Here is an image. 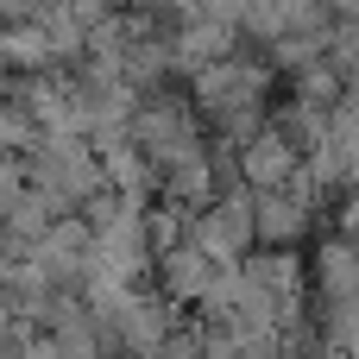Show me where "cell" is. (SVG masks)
Instances as JSON below:
<instances>
[{
    "label": "cell",
    "instance_id": "1",
    "mask_svg": "<svg viewBox=\"0 0 359 359\" xmlns=\"http://www.w3.org/2000/svg\"><path fill=\"white\" fill-rule=\"evenodd\" d=\"M252 202H259V189H252V183H227L208 208H196L189 240H196V246H208L221 265H240V259L259 246V215H252Z\"/></svg>",
    "mask_w": 359,
    "mask_h": 359
},
{
    "label": "cell",
    "instance_id": "2",
    "mask_svg": "<svg viewBox=\"0 0 359 359\" xmlns=\"http://www.w3.org/2000/svg\"><path fill=\"white\" fill-rule=\"evenodd\" d=\"M240 38H246V25H240V19H227V13L177 19V32H170V44H177V69H183V76H196V69H208V63L233 57V50H240Z\"/></svg>",
    "mask_w": 359,
    "mask_h": 359
},
{
    "label": "cell",
    "instance_id": "3",
    "mask_svg": "<svg viewBox=\"0 0 359 359\" xmlns=\"http://www.w3.org/2000/svg\"><path fill=\"white\" fill-rule=\"evenodd\" d=\"M297 170H303V145L284 126H259L240 145V183H252V189H290Z\"/></svg>",
    "mask_w": 359,
    "mask_h": 359
},
{
    "label": "cell",
    "instance_id": "4",
    "mask_svg": "<svg viewBox=\"0 0 359 359\" xmlns=\"http://www.w3.org/2000/svg\"><path fill=\"white\" fill-rule=\"evenodd\" d=\"M215 278H221V259H215L208 246H196V240L158 252V290H164L177 309H202V297L215 290Z\"/></svg>",
    "mask_w": 359,
    "mask_h": 359
},
{
    "label": "cell",
    "instance_id": "5",
    "mask_svg": "<svg viewBox=\"0 0 359 359\" xmlns=\"http://www.w3.org/2000/svg\"><path fill=\"white\" fill-rule=\"evenodd\" d=\"M57 44L38 19H0V69L13 76H38V69H57Z\"/></svg>",
    "mask_w": 359,
    "mask_h": 359
},
{
    "label": "cell",
    "instance_id": "6",
    "mask_svg": "<svg viewBox=\"0 0 359 359\" xmlns=\"http://www.w3.org/2000/svg\"><path fill=\"white\" fill-rule=\"evenodd\" d=\"M252 215H259V246H297L309 227V202L297 189H259Z\"/></svg>",
    "mask_w": 359,
    "mask_h": 359
},
{
    "label": "cell",
    "instance_id": "7",
    "mask_svg": "<svg viewBox=\"0 0 359 359\" xmlns=\"http://www.w3.org/2000/svg\"><path fill=\"white\" fill-rule=\"evenodd\" d=\"M316 284H322V297H328V303L353 297V290H359V240L334 233V240L316 252Z\"/></svg>",
    "mask_w": 359,
    "mask_h": 359
},
{
    "label": "cell",
    "instance_id": "8",
    "mask_svg": "<svg viewBox=\"0 0 359 359\" xmlns=\"http://www.w3.org/2000/svg\"><path fill=\"white\" fill-rule=\"evenodd\" d=\"M32 189V158H19V151H0V215L19 202Z\"/></svg>",
    "mask_w": 359,
    "mask_h": 359
},
{
    "label": "cell",
    "instance_id": "9",
    "mask_svg": "<svg viewBox=\"0 0 359 359\" xmlns=\"http://www.w3.org/2000/svg\"><path fill=\"white\" fill-rule=\"evenodd\" d=\"M202 359H240V341L227 328H202Z\"/></svg>",
    "mask_w": 359,
    "mask_h": 359
},
{
    "label": "cell",
    "instance_id": "10",
    "mask_svg": "<svg viewBox=\"0 0 359 359\" xmlns=\"http://www.w3.org/2000/svg\"><path fill=\"white\" fill-rule=\"evenodd\" d=\"M164 13H177V19H202V13H215V0H164Z\"/></svg>",
    "mask_w": 359,
    "mask_h": 359
},
{
    "label": "cell",
    "instance_id": "11",
    "mask_svg": "<svg viewBox=\"0 0 359 359\" xmlns=\"http://www.w3.org/2000/svg\"><path fill=\"white\" fill-rule=\"evenodd\" d=\"M334 6H341V13H359V0H334Z\"/></svg>",
    "mask_w": 359,
    "mask_h": 359
}]
</instances>
